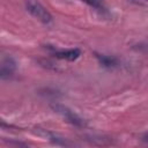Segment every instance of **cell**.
I'll return each mask as SVG.
<instances>
[{"mask_svg": "<svg viewBox=\"0 0 148 148\" xmlns=\"http://www.w3.org/2000/svg\"><path fill=\"white\" fill-rule=\"evenodd\" d=\"M50 106L54 112H57L59 116H61L67 123L76 126V127L86 126V121L83 120V118H81L76 112H74L68 106H66L64 104H60V103H52Z\"/></svg>", "mask_w": 148, "mask_h": 148, "instance_id": "6da1fadb", "label": "cell"}, {"mask_svg": "<svg viewBox=\"0 0 148 148\" xmlns=\"http://www.w3.org/2000/svg\"><path fill=\"white\" fill-rule=\"evenodd\" d=\"M27 12H29L35 18H37L38 21H40L44 24H50L53 18L52 15L50 14V12L39 2L37 1H28L24 3Z\"/></svg>", "mask_w": 148, "mask_h": 148, "instance_id": "7a4b0ae2", "label": "cell"}, {"mask_svg": "<svg viewBox=\"0 0 148 148\" xmlns=\"http://www.w3.org/2000/svg\"><path fill=\"white\" fill-rule=\"evenodd\" d=\"M17 64L15 59L10 56H5L1 59V66H0V77L1 80H9L12 79L16 73Z\"/></svg>", "mask_w": 148, "mask_h": 148, "instance_id": "3957f363", "label": "cell"}, {"mask_svg": "<svg viewBox=\"0 0 148 148\" xmlns=\"http://www.w3.org/2000/svg\"><path fill=\"white\" fill-rule=\"evenodd\" d=\"M52 54L58 58V59H62V60H68V61H74L76 60L80 56H81V50L73 47V49H62V50H57V49H52Z\"/></svg>", "mask_w": 148, "mask_h": 148, "instance_id": "277c9868", "label": "cell"}, {"mask_svg": "<svg viewBox=\"0 0 148 148\" xmlns=\"http://www.w3.org/2000/svg\"><path fill=\"white\" fill-rule=\"evenodd\" d=\"M36 133L39 134V135H42V136H44V138H46L47 140H50L51 142H53V143H56L58 146H64V147L71 146L69 141H67L66 139H64V138H61V136H59V135H57V134H54V133H52V132H50L47 130L37 128Z\"/></svg>", "mask_w": 148, "mask_h": 148, "instance_id": "5b68a950", "label": "cell"}, {"mask_svg": "<svg viewBox=\"0 0 148 148\" xmlns=\"http://www.w3.org/2000/svg\"><path fill=\"white\" fill-rule=\"evenodd\" d=\"M87 5L90 6L99 16H102V17H109V16H110L109 9H108L103 3H101V2H95V1H92V2H91V1H88Z\"/></svg>", "mask_w": 148, "mask_h": 148, "instance_id": "8992f818", "label": "cell"}, {"mask_svg": "<svg viewBox=\"0 0 148 148\" xmlns=\"http://www.w3.org/2000/svg\"><path fill=\"white\" fill-rule=\"evenodd\" d=\"M96 58H97L98 62L101 65H103L104 67L111 68V67L117 66V60L113 57H110V56H106V54H98V53H96Z\"/></svg>", "mask_w": 148, "mask_h": 148, "instance_id": "52a82bcc", "label": "cell"}, {"mask_svg": "<svg viewBox=\"0 0 148 148\" xmlns=\"http://www.w3.org/2000/svg\"><path fill=\"white\" fill-rule=\"evenodd\" d=\"M7 142H8V145H12V146H14L16 148H29L25 143H22V142H18V141H12V140H9Z\"/></svg>", "mask_w": 148, "mask_h": 148, "instance_id": "ba28073f", "label": "cell"}]
</instances>
